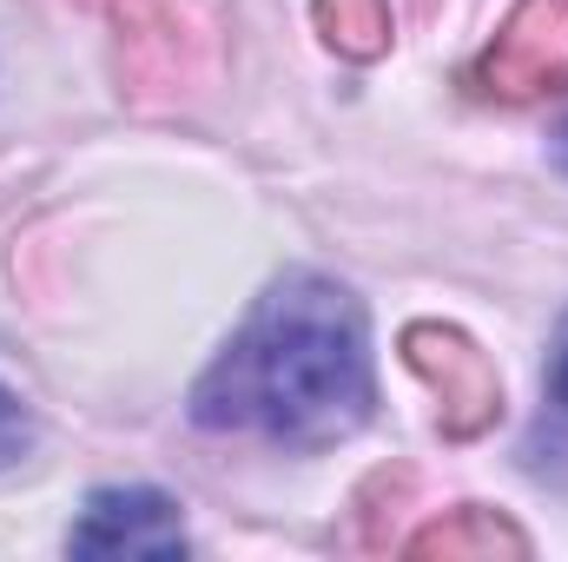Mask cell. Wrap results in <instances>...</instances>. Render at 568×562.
I'll return each mask as SVG.
<instances>
[{
	"label": "cell",
	"mask_w": 568,
	"mask_h": 562,
	"mask_svg": "<svg viewBox=\"0 0 568 562\" xmlns=\"http://www.w3.org/2000/svg\"><path fill=\"white\" fill-rule=\"evenodd\" d=\"M73 556H185L179 503L152 483H106L87 496L80 523L67 530Z\"/></svg>",
	"instance_id": "cell-3"
},
{
	"label": "cell",
	"mask_w": 568,
	"mask_h": 562,
	"mask_svg": "<svg viewBox=\"0 0 568 562\" xmlns=\"http://www.w3.org/2000/svg\"><path fill=\"white\" fill-rule=\"evenodd\" d=\"M33 436H40L33 411L20 404V391H7V384H0V470L27 463V456H33Z\"/></svg>",
	"instance_id": "cell-7"
},
{
	"label": "cell",
	"mask_w": 568,
	"mask_h": 562,
	"mask_svg": "<svg viewBox=\"0 0 568 562\" xmlns=\"http://www.w3.org/2000/svg\"><path fill=\"white\" fill-rule=\"evenodd\" d=\"M404 351H410V364L424 371L429 384L449 398V430H456V436H469L476 423L503 404V398H496V378H489V364H483V351H476L463 331L410 324V331H404Z\"/></svg>",
	"instance_id": "cell-4"
},
{
	"label": "cell",
	"mask_w": 568,
	"mask_h": 562,
	"mask_svg": "<svg viewBox=\"0 0 568 562\" xmlns=\"http://www.w3.org/2000/svg\"><path fill=\"white\" fill-rule=\"evenodd\" d=\"M410 550L417 556H429V550H529L509 523H496V516H483V510H463V523H436V530H424V536H410Z\"/></svg>",
	"instance_id": "cell-6"
},
{
	"label": "cell",
	"mask_w": 568,
	"mask_h": 562,
	"mask_svg": "<svg viewBox=\"0 0 568 562\" xmlns=\"http://www.w3.org/2000/svg\"><path fill=\"white\" fill-rule=\"evenodd\" d=\"M317 27L351 60H371L390 47V7L384 0H317Z\"/></svg>",
	"instance_id": "cell-5"
},
{
	"label": "cell",
	"mask_w": 568,
	"mask_h": 562,
	"mask_svg": "<svg viewBox=\"0 0 568 562\" xmlns=\"http://www.w3.org/2000/svg\"><path fill=\"white\" fill-rule=\"evenodd\" d=\"M542 384H549V404L568 418V311H562V324H556V338H549V371H542Z\"/></svg>",
	"instance_id": "cell-8"
},
{
	"label": "cell",
	"mask_w": 568,
	"mask_h": 562,
	"mask_svg": "<svg viewBox=\"0 0 568 562\" xmlns=\"http://www.w3.org/2000/svg\"><path fill=\"white\" fill-rule=\"evenodd\" d=\"M476 80L496 100L568 93V0H523L496 47L476 60Z\"/></svg>",
	"instance_id": "cell-2"
},
{
	"label": "cell",
	"mask_w": 568,
	"mask_h": 562,
	"mask_svg": "<svg viewBox=\"0 0 568 562\" xmlns=\"http://www.w3.org/2000/svg\"><path fill=\"white\" fill-rule=\"evenodd\" d=\"M377 411L364 298L331 272H284L192 384L199 430H239L284 450L357 436Z\"/></svg>",
	"instance_id": "cell-1"
},
{
	"label": "cell",
	"mask_w": 568,
	"mask_h": 562,
	"mask_svg": "<svg viewBox=\"0 0 568 562\" xmlns=\"http://www.w3.org/2000/svg\"><path fill=\"white\" fill-rule=\"evenodd\" d=\"M549 152H556V165H562V172H568V127H562V133H556V145H549Z\"/></svg>",
	"instance_id": "cell-9"
}]
</instances>
